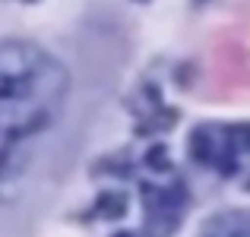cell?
<instances>
[{
  "label": "cell",
  "instance_id": "6",
  "mask_svg": "<svg viewBox=\"0 0 250 237\" xmlns=\"http://www.w3.org/2000/svg\"><path fill=\"white\" fill-rule=\"evenodd\" d=\"M238 133H241V146H247V149H250V127H241Z\"/></svg>",
  "mask_w": 250,
  "mask_h": 237
},
{
  "label": "cell",
  "instance_id": "4",
  "mask_svg": "<svg viewBox=\"0 0 250 237\" xmlns=\"http://www.w3.org/2000/svg\"><path fill=\"white\" fill-rule=\"evenodd\" d=\"M190 155L196 161H209L212 158V139H209L206 130H193V136H190Z\"/></svg>",
  "mask_w": 250,
  "mask_h": 237
},
{
  "label": "cell",
  "instance_id": "2",
  "mask_svg": "<svg viewBox=\"0 0 250 237\" xmlns=\"http://www.w3.org/2000/svg\"><path fill=\"white\" fill-rule=\"evenodd\" d=\"M29 164V149L25 142L19 139H10V136L0 133V180H13L19 177Z\"/></svg>",
  "mask_w": 250,
  "mask_h": 237
},
{
  "label": "cell",
  "instance_id": "3",
  "mask_svg": "<svg viewBox=\"0 0 250 237\" xmlns=\"http://www.w3.org/2000/svg\"><path fill=\"white\" fill-rule=\"evenodd\" d=\"M98 212L104 218H121L127 212V196L124 193H102L98 196Z\"/></svg>",
  "mask_w": 250,
  "mask_h": 237
},
{
  "label": "cell",
  "instance_id": "1",
  "mask_svg": "<svg viewBox=\"0 0 250 237\" xmlns=\"http://www.w3.org/2000/svg\"><path fill=\"white\" fill-rule=\"evenodd\" d=\"M51 57L29 41H3L0 44V79L3 82H22L32 79Z\"/></svg>",
  "mask_w": 250,
  "mask_h": 237
},
{
  "label": "cell",
  "instance_id": "5",
  "mask_svg": "<svg viewBox=\"0 0 250 237\" xmlns=\"http://www.w3.org/2000/svg\"><path fill=\"white\" fill-rule=\"evenodd\" d=\"M146 164H149V168H155V171H168L171 164H168V152H165V146H152V149H149Z\"/></svg>",
  "mask_w": 250,
  "mask_h": 237
},
{
  "label": "cell",
  "instance_id": "8",
  "mask_svg": "<svg viewBox=\"0 0 250 237\" xmlns=\"http://www.w3.org/2000/svg\"><path fill=\"white\" fill-rule=\"evenodd\" d=\"M121 237H133V234H121Z\"/></svg>",
  "mask_w": 250,
  "mask_h": 237
},
{
  "label": "cell",
  "instance_id": "7",
  "mask_svg": "<svg viewBox=\"0 0 250 237\" xmlns=\"http://www.w3.org/2000/svg\"><path fill=\"white\" fill-rule=\"evenodd\" d=\"M231 237H250V231H234Z\"/></svg>",
  "mask_w": 250,
  "mask_h": 237
}]
</instances>
